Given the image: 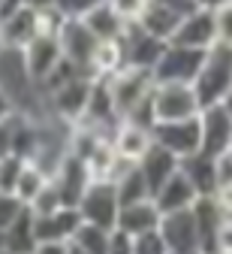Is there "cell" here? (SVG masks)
I'll use <instances>...</instances> for the list:
<instances>
[{
    "instance_id": "1",
    "label": "cell",
    "mask_w": 232,
    "mask_h": 254,
    "mask_svg": "<svg viewBox=\"0 0 232 254\" xmlns=\"http://www.w3.org/2000/svg\"><path fill=\"white\" fill-rule=\"evenodd\" d=\"M193 88L199 94L202 109L217 106V103H223L229 97V91H232V46H220L217 43L208 52V61H205L202 73L196 76Z\"/></svg>"
},
{
    "instance_id": "2",
    "label": "cell",
    "mask_w": 232,
    "mask_h": 254,
    "mask_svg": "<svg viewBox=\"0 0 232 254\" xmlns=\"http://www.w3.org/2000/svg\"><path fill=\"white\" fill-rule=\"evenodd\" d=\"M205 61H208V52H202V49H187V46L169 43L160 64L154 67V79H157V85H169V82L193 85L196 76L202 73Z\"/></svg>"
},
{
    "instance_id": "3",
    "label": "cell",
    "mask_w": 232,
    "mask_h": 254,
    "mask_svg": "<svg viewBox=\"0 0 232 254\" xmlns=\"http://www.w3.org/2000/svg\"><path fill=\"white\" fill-rule=\"evenodd\" d=\"M57 40H60V49H63V58L76 64V67L88 76L96 79V70H93V61H96V49H99V40L96 34L85 24V18H66L63 27L57 30Z\"/></svg>"
},
{
    "instance_id": "4",
    "label": "cell",
    "mask_w": 232,
    "mask_h": 254,
    "mask_svg": "<svg viewBox=\"0 0 232 254\" xmlns=\"http://www.w3.org/2000/svg\"><path fill=\"white\" fill-rule=\"evenodd\" d=\"M154 109H157V124L160 121H187L202 115V103L193 85L187 82H169L154 88Z\"/></svg>"
},
{
    "instance_id": "5",
    "label": "cell",
    "mask_w": 232,
    "mask_h": 254,
    "mask_svg": "<svg viewBox=\"0 0 232 254\" xmlns=\"http://www.w3.org/2000/svg\"><path fill=\"white\" fill-rule=\"evenodd\" d=\"M79 212L88 224H99L106 230L118 227V215H121V200H118V188L109 179H93L91 188L85 190V197L79 203Z\"/></svg>"
},
{
    "instance_id": "6",
    "label": "cell",
    "mask_w": 232,
    "mask_h": 254,
    "mask_svg": "<svg viewBox=\"0 0 232 254\" xmlns=\"http://www.w3.org/2000/svg\"><path fill=\"white\" fill-rule=\"evenodd\" d=\"M166 40L148 34V30L139 24V21H127L124 34H121V49H124V61L127 67H139V70H151L160 64L163 52H166Z\"/></svg>"
},
{
    "instance_id": "7",
    "label": "cell",
    "mask_w": 232,
    "mask_h": 254,
    "mask_svg": "<svg viewBox=\"0 0 232 254\" xmlns=\"http://www.w3.org/2000/svg\"><path fill=\"white\" fill-rule=\"evenodd\" d=\"M154 142L178 154L181 161L202 151V115L187 121H160L154 124Z\"/></svg>"
},
{
    "instance_id": "8",
    "label": "cell",
    "mask_w": 232,
    "mask_h": 254,
    "mask_svg": "<svg viewBox=\"0 0 232 254\" xmlns=\"http://www.w3.org/2000/svg\"><path fill=\"white\" fill-rule=\"evenodd\" d=\"M91 88H93V76H76L73 82H66L63 88L48 94V112L63 118V121H70V124L85 121Z\"/></svg>"
},
{
    "instance_id": "9",
    "label": "cell",
    "mask_w": 232,
    "mask_h": 254,
    "mask_svg": "<svg viewBox=\"0 0 232 254\" xmlns=\"http://www.w3.org/2000/svg\"><path fill=\"white\" fill-rule=\"evenodd\" d=\"M112 79V91H115V106H118V115L124 121V115L136 106L139 100H145L148 94L157 88V79L151 70H139V67H124L121 73L109 76Z\"/></svg>"
},
{
    "instance_id": "10",
    "label": "cell",
    "mask_w": 232,
    "mask_h": 254,
    "mask_svg": "<svg viewBox=\"0 0 232 254\" xmlns=\"http://www.w3.org/2000/svg\"><path fill=\"white\" fill-rule=\"evenodd\" d=\"M160 233H163L166 245H169V254H202L199 251V227H196L193 209L163 215Z\"/></svg>"
},
{
    "instance_id": "11",
    "label": "cell",
    "mask_w": 232,
    "mask_h": 254,
    "mask_svg": "<svg viewBox=\"0 0 232 254\" xmlns=\"http://www.w3.org/2000/svg\"><path fill=\"white\" fill-rule=\"evenodd\" d=\"M232 148V112L217 103L202 109V154L223 157Z\"/></svg>"
},
{
    "instance_id": "12",
    "label": "cell",
    "mask_w": 232,
    "mask_h": 254,
    "mask_svg": "<svg viewBox=\"0 0 232 254\" xmlns=\"http://www.w3.org/2000/svg\"><path fill=\"white\" fill-rule=\"evenodd\" d=\"M51 182L57 185L60 190V197H63V206H79L82 197H85V190L91 188L93 176H91V167L82 161L79 154H66L63 157V164L57 167V173L51 176Z\"/></svg>"
},
{
    "instance_id": "13",
    "label": "cell",
    "mask_w": 232,
    "mask_h": 254,
    "mask_svg": "<svg viewBox=\"0 0 232 254\" xmlns=\"http://www.w3.org/2000/svg\"><path fill=\"white\" fill-rule=\"evenodd\" d=\"M21 52H24V64H27L30 76L40 82V88H43V82L60 67V61H63V49H60L57 34H40L37 40H33L27 49H21Z\"/></svg>"
},
{
    "instance_id": "14",
    "label": "cell",
    "mask_w": 232,
    "mask_h": 254,
    "mask_svg": "<svg viewBox=\"0 0 232 254\" xmlns=\"http://www.w3.org/2000/svg\"><path fill=\"white\" fill-rule=\"evenodd\" d=\"M172 43L187 46V49H202L211 52L217 46V21L211 9H196L193 15H187L178 27V34L172 37Z\"/></svg>"
},
{
    "instance_id": "15",
    "label": "cell",
    "mask_w": 232,
    "mask_h": 254,
    "mask_svg": "<svg viewBox=\"0 0 232 254\" xmlns=\"http://www.w3.org/2000/svg\"><path fill=\"white\" fill-rule=\"evenodd\" d=\"M85 218L79 206H63L51 215H37V239L40 242H73Z\"/></svg>"
},
{
    "instance_id": "16",
    "label": "cell",
    "mask_w": 232,
    "mask_h": 254,
    "mask_svg": "<svg viewBox=\"0 0 232 254\" xmlns=\"http://www.w3.org/2000/svg\"><path fill=\"white\" fill-rule=\"evenodd\" d=\"M40 34H43V12L33 9L30 3L21 12H15L9 21L0 24V43L9 49H27Z\"/></svg>"
},
{
    "instance_id": "17",
    "label": "cell",
    "mask_w": 232,
    "mask_h": 254,
    "mask_svg": "<svg viewBox=\"0 0 232 254\" xmlns=\"http://www.w3.org/2000/svg\"><path fill=\"white\" fill-rule=\"evenodd\" d=\"M160 221H163V212L154 200H142V203H130V206H121V215H118V227L121 233L127 236H142V233H151V230H160Z\"/></svg>"
},
{
    "instance_id": "18",
    "label": "cell",
    "mask_w": 232,
    "mask_h": 254,
    "mask_svg": "<svg viewBox=\"0 0 232 254\" xmlns=\"http://www.w3.org/2000/svg\"><path fill=\"white\" fill-rule=\"evenodd\" d=\"M139 170L145 173V179H148V188H151V194H157V190L169 182L178 170H181V157L178 154H172L169 148H163V145H151L148 151H145V157L139 161Z\"/></svg>"
},
{
    "instance_id": "19",
    "label": "cell",
    "mask_w": 232,
    "mask_h": 254,
    "mask_svg": "<svg viewBox=\"0 0 232 254\" xmlns=\"http://www.w3.org/2000/svg\"><path fill=\"white\" fill-rule=\"evenodd\" d=\"M154 203L160 206L163 215H172V212H184V209H193L199 203V194L193 182L184 176V170H178L169 182H166L157 194H154Z\"/></svg>"
},
{
    "instance_id": "20",
    "label": "cell",
    "mask_w": 232,
    "mask_h": 254,
    "mask_svg": "<svg viewBox=\"0 0 232 254\" xmlns=\"http://www.w3.org/2000/svg\"><path fill=\"white\" fill-rule=\"evenodd\" d=\"M181 170L184 176L193 182L196 194L199 197H217L220 190V179H217V157H208V154H193L187 161H181Z\"/></svg>"
},
{
    "instance_id": "21",
    "label": "cell",
    "mask_w": 232,
    "mask_h": 254,
    "mask_svg": "<svg viewBox=\"0 0 232 254\" xmlns=\"http://www.w3.org/2000/svg\"><path fill=\"white\" fill-rule=\"evenodd\" d=\"M112 145H115L118 157H124V161H133V164H139L142 157H145V151L154 145V130L121 121V124H118V130H115V142H112Z\"/></svg>"
},
{
    "instance_id": "22",
    "label": "cell",
    "mask_w": 232,
    "mask_h": 254,
    "mask_svg": "<svg viewBox=\"0 0 232 254\" xmlns=\"http://www.w3.org/2000/svg\"><path fill=\"white\" fill-rule=\"evenodd\" d=\"M181 21L184 18L175 9H169L166 3H160V0H151L148 9H145V15L139 18V24L148 30V34H154V37H160L166 43H172V37L178 34V27H181Z\"/></svg>"
},
{
    "instance_id": "23",
    "label": "cell",
    "mask_w": 232,
    "mask_h": 254,
    "mask_svg": "<svg viewBox=\"0 0 232 254\" xmlns=\"http://www.w3.org/2000/svg\"><path fill=\"white\" fill-rule=\"evenodd\" d=\"M40 245L37 239V215L30 212V206L18 215V221L6 230V248L12 254H33Z\"/></svg>"
},
{
    "instance_id": "24",
    "label": "cell",
    "mask_w": 232,
    "mask_h": 254,
    "mask_svg": "<svg viewBox=\"0 0 232 254\" xmlns=\"http://www.w3.org/2000/svg\"><path fill=\"white\" fill-rule=\"evenodd\" d=\"M85 24L96 34V40L99 43H109V40H121V34H124V27H127V21L112 9V3L109 0H103L88 18H85Z\"/></svg>"
},
{
    "instance_id": "25",
    "label": "cell",
    "mask_w": 232,
    "mask_h": 254,
    "mask_svg": "<svg viewBox=\"0 0 232 254\" xmlns=\"http://www.w3.org/2000/svg\"><path fill=\"white\" fill-rule=\"evenodd\" d=\"M115 188H118V200H121V206L142 203V200H154L151 188H148V179H145V173L139 170V164L130 167V170L115 182Z\"/></svg>"
},
{
    "instance_id": "26",
    "label": "cell",
    "mask_w": 232,
    "mask_h": 254,
    "mask_svg": "<svg viewBox=\"0 0 232 254\" xmlns=\"http://www.w3.org/2000/svg\"><path fill=\"white\" fill-rule=\"evenodd\" d=\"M48 182H51V176H48L43 167H37L33 161H27L24 170H21V179H18V185H15V197H18L24 206H30L33 200L43 194V188H46Z\"/></svg>"
},
{
    "instance_id": "27",
    "label": "cell",
    "mask_w": 232,
    "mask_h": 254,
    "mask_svg": "<svg viewBox=\"0 0 232 254\" xmlns=\"http://www.w3.org/2000/svg\"><path fill=\"white\" fill-rule=\"evenodd\" d=\"M112 236H115V230H106L99 224H88V221H85V224L79 227V233L73 236V245H79L88 254H109Z\"/></svg>"
},
{
    "instance_id": "28",
    "label": "cell",
    "mask_w": 232,
    "mask_h": 254,
    "mask_svg": "<svg viewBox=\"0 0 232 254\" xmlns=\"http://www.w3.org/2000/svg\"><path fill=\"white\" fill-rule=\"evenodd\" d=\"M24 157L18 154H6L0 157V190H6V194H15V185L21 179V170H24Z\"/></svg>"
},
{
    "instance_id": "29",
    "label": "cell",
    "mask_w": 232,
    "mask_h": 254,
    "mask_svg": "<svg viewBox=\"0 0 232 254\" xmlns=\"http://www.w3.org/2000/svg\"><path fill=\"white\" fill-rule=\"evenodd\" d=\"M57 209H63V197H60L57 185L48 182V185L43 188V194L30 203V212H33V215H51V212H57Z\"/></svg>"
},
{
    "instance_id": "30",
    "label": "cell",
    "mask_w": 232,
    "mask_h": 254,
    "mask_svg": "<svg viewBox=\"0 0 232 254\" xmlns=\"http://www.w3.org/2000/svg\"><path fill=\"white\" fill-rule=\"evenodd\" d=\"M27 206L15 197V194H6V190H0V233H6L15 221H18V215L24 212Z\"/></svg>"
},
{
    "instance_id": "31",
    "label": "cell",
    "mask_w": 232,
    "mask_h": 254,
    "mask_svg": "<svg viewBox=\"0 0 232 254\" xmlns=\"http://www.w3.org/2000/svg\"><path fill=\"white\" fill-rule=\"evenodd\" d=\"M103 0H54V9L63 18H88Z\"/></svg>"
},
{
    "instance_id": "32",
    "label": "cell",
    "mask_w": 232,
    "mask_h": 254,
    "mask_svg": "<svg viewBox=\"0 0 232 254\" xmlns=\"http://www.w3.org/2000/svg\"><path fill=\"white\" fill-rule=\"evenodd\" d=\"M133 254H169V245H166L160 230H151L133 239Z\"/></svg>"
},
{
    "instance_id": "33",
    "label": "cell",
    "mask_w": 232,
    "mask_h": 254,
    "mask_svg": "<svg viewBox=\"0 0 232 254\" xmlns=\"http://www.w3.org/2000/svg\"><path fill=\"white\" fill-rule=\"evenodd\" d=\"M109 3H112V9H115L124 21H139V18L145 15V9H148L151 0H109Z\"/></svg>"
},
{
    "instance_id": "34",
    "label": "cell",
    "mask_w": 232,
    "mask_h": 254,
    "mask_svg": "<svg viewBox=\"0 0 232 254\" xmlns=\"http://www.w3.org/2000/svg\"><path fill=\"white\" fill-rule=\"evenodd\" d=\"M214 21H217V43L232 46V3L214 9Z\"/></svg>"
},
{
    "instance_id": "35",
    "label": "cell",
    "mask_w": 232,
    "mask_h": 254,
    "mask_svg": "<svg viewBox=\"0 0 232 254\" xmlns=\"http://www.w3.org/2000/svg\"><path fill=\"white\" fill-rule=\"evenodd\" d=\"M217 179H220V190L232 188V154L217 157Z\"/></svg>"
},
{
    "instance_id": "36",
    "label": "cell",
    "mask_w": 232,
    "mask_h": 254,
    "mask_svg": "<svg viewBox=\"0 0 232 254\" xmlns=\"http://www.w3.org/2000/svg\"><path fill=\"white\" fill-rule=\"evenodd\" d=\"M109 254H133V236H127V233H121V230H115V236H112V248H109Z\"/></svg>"
},
{
    "instance_id": "37",
    "label": "cell",
    "mask_w": 232,
    "mask_h": 254,
    "mask_svg": "<svg viewBox=\"0 0 232 254\" xmlns=\"http://www.w3.org/2000/svg\"><path fill=\"white\" fill-rule=\"evenodd\" d=\"M160 3H166L169 9H175L181 18H187V15H193V12L199 9V3H196V0H160Z\"/></svg>"
},
{
    "instance_id": "38",
    "label": "cell",
    "mask_w": 232,
    "mask_h": 254,
    "mask_svg": "<svg viewBox=\"0 0 232 254\" xmlns=\"http://www.w3.org/2000/svg\"><path fill=\"white\" fill-rule=\"evenodd\" d=\"M27 6V0H0V24L9 21L15 12H21Z\"/></svg>"
},
{
    "instance_id": "39",
    "label": "cell",
    "mask_w": 232,
    "mask_h": 254,
    "mask_svg": "<svg viewBox=\"0 0 232 254\" xmlns=\"http://www.w3.org/2000/svg\"><path fill=\"white\" fill-rule=\"evenodd\" d=\"M33 254H70V242H40Z\"/></svg>"
},
{
    "instance_id": "40",
    "label": "cell",
    "mask_w": 232,
    "mask_h": 254,
    "mask_svg": "<svg viewBox=\"0 0 232 254\" xmlns=\"http://www.w3.org/2000/svg\"><path fill=\"white\" fill-rule=\"evenodd\" d=\"M9 115H15V106H12V100H9V94L3 91V85H0V121L9 118Z\"/></svg>"
},
{
    "instance_id": "41",
    "label": "cell",
    "mask_w": 232,
    "mask_h": 254,
    "mask_svg": "<svg viewBox=\"0 0 232 254\" xmlns=\"http://www.w3.org/2000/svg\"><path fill=\"white\" fill-rule=\"evenodd\" d=\"M196 3H199V9H220V6H226V3H232V0H196Z\"/></svg>"
},
{
    "instance_id": "42",
    "label": "cell",
    "mask_w": 232,
    "mask_h": 254,
    "mask_svg": "<svg viewBox=\"0 0 232 254\" xmlns=\"http://www.w3.org/2000/svg\"><path fill=\"white\" fill-rule=\"evenodd\" d=\"M27 3H30L33 9H51V6H54V0H27Z\"/></svg>"
},
{
    "instance_id": "43",
    "label": "cell",
    "mask_w": 232,
    "mask_h": 254,
    "mask_svg": "<svg viewBox=\"0 0 232 254\" xmlns=\"http://www.w3.org/2000/svg\"><path fill=\"white\" fill-rule=\"evenodd\" d=\"M70 254H88V251H82L79 245H73V242H70Z\"/></svg>"
},
{
    "instance_id": "44",
    "label": "cell",
    "mask_w": 232,
    "mask_h": 254,
    "mask_svg": "<svg viewBox=\"0 0 232 254\" xmlns=\"http://www.w3.org/2000/svg\"><path fill=\"white\" fill-rule=\"evenodd\" d=\"M6 248V233H0V251Z\"/></svg>"
},
{
    "instance_id": "45",
    "label": "cell",
    "mask_w": 232,
    "mask_h": 254,
    "mask_svg": "<svg viewBox=\"0 0 232 254\" xmlns=\"http://www.w3.org/2000/svg\"><path fill=\"white\" fill-rule=\"evenodd\" d=\"M0 254H12V251H9V248H3V251H0Z\"/></svg>"
},
{
    "instance_id": "46",
    "label": "cell",
    "mask_w": 232,
    "mask_h": 254,
    "mask_svg": "<svg viewBox=\"0 0 232 254\" xmlns=\"http://www.w3.org/2000/svg\"><path fill=\"white\" fill-rule=\"evenodd\" d=\"M229 154H232V148H229Z\"/></svg>"
},
{
    "instance_id": "47",
    "label": "cell",
    "mask_w": 232,
    "mask_h": 254,
    "mask_svg": "<svg viewBox=\"0 0 232 254\" xmlns=\"http://www.w3.org/2000/svg\"><path fill=\"white\" fill-rule=\"evenodd\" d=\"M0 46H3V43H0Z\"/></svg>"
}]
</instances>
